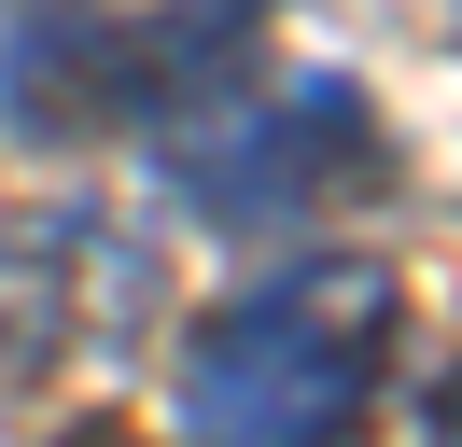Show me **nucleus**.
Segmentation results:
<instances>
[{
  "label": "nucleus",
  "mask_w": 462,
  "mask_h": 447,
  "mask_svg": "<svg viewBox=\"0 0 462 447\" xmlns=\"http://www.w3.org/2000/svg\"><path fill=\"white\" fill-rule=\"evenodd\" d=\"M406 350V279L378 251H294V266L238 279L225 307H197L169 363L182 447H350L365 406L393 391Z\"/></svg>",
  "instance_id": "obj_1"
},
{
  "label": "nucleus",
  "mask_w": 462,
  "mask_h": 447,
  "mask_svg": "<svg viewBox=\"0 0 462 447\" xmlns=\"http://www.w3.org/2000/svg\"><path fill=\"white\" fill-rule=\"evenodd\" d=\"M266 14L281 0H42L14 42H0V126L14 140H126L210 112L253 84Z\"/></svg>",
  "instance_id": "obj_2"
},
{
  "label": "nucleus",
  "mask_w": 462,
  "mask_h": 447,
  "mask_svg": "<svg viewBox=\"0 0 462 447\" xmlns=\"http://www.w3.org/2000/svg\"><path fill=\"white\" fill-rule=\"evenodd\" d=\"M154 168H169V196L197 224H322V210H350V196L393 182V140H378L365 84L309 70V84H281V98L182 112V126L154 140Z\"/></svg>",
  "instance_id": "obj_3"
},
{
  "label": "nucleus",
  "mask_w": 462,
  "mask_h": 447,
  "mask_svg": "<svg viewBox=\"0 0 462 447\" xmlns=\"http://www.w3.org/2000/svg\"><path fill=\"white\" fill-rule=\"evenodd\" d=\"M154 322V251L113 210H29L0 238V391L98 378Z\"/></svg>",
  "instance_id": "obj_4"
}]
</instances>
